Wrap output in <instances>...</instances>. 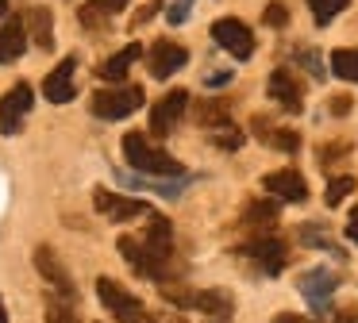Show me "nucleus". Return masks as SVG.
I'll return each mask as SVG.
<instances>
[{
	"label": "nucleus",
	"instance_id": "412c9836",
	"mask_svg": "<svg viewBox=\"0 0 358 323\" xmlns=\"http://www.w3.org/2000/svg\"><path fill=\"white\" fill-rule=\"evenodd\" d=\"M196 123H201V127H208V131L231 127V104H227L224 96L201 100V108H196Z\"/></svg>",
	"mask_w": 358,
	"mask_h": 323
},
{
	"label": "nucleus",
	"instance_id": "f704fd0d",
	"mask_svg": "<svg viewBox=\"0 0 358 323\" xmlns=\"http://www.w3.org/2000/svg\"><path fill=\"white\" fill-rule=\"evenodd\" d=\"M273 323H316V320H304V315H296V312H281Z\"/></svg>",
	"mask_w": 358,
	"mask_h": 323
},
{
	"label": "nucleus",
	"instance_id": "0eeeda50",
	"mask_svg": "<svg viewBox=\"0 0 358 323\" xmlns=\"http://www.w3.org/2000/svg\"><path fill=\"white\" fill-rule=\"evenodd\" d=\"M35 269H39L43 281H47L50 289L66 300V304H73V300H78V285H73L70 269L62 266V258L55 254V246H39V250H35Z\"/></svg>",
	"mask_w": 358,
	"mask_h": 323
},
{
	"label": "nucleus",
	"instance_id": "bb28decb",
	"mask_svg": "<svg viewBox=\"0 0 358 323\" xmlns=\"http://www.w3.org/2000/svg\"><path fill=\"white\" fill-rule=\"evenodd\" d=\"M355 189V177H335V181H327V192H324V200H327V208H335L347 192Z\"/></svg>",
	"mask_w": 358,
	"mask_h": 323
},
{
	"label": "nucleus",
	"instance_id": "aec40b11",
	"mask_svg": "<svg viewBox=\"0 0 358 323\" xmlns=\"http://www.w3.org/2000/svg\"><path fill=\"white\" fill-rule=\"evenodd\" d=\"M150 220V227H147V246L158 254V258L170 266L173 261V235H170V220L166 215H147Z\"/></svg>",
	"mask_w": 358,
	"mask_h": 323
},
{
	"label": "nucleus",
	"instance_id": "c85d7f7f",
	"mask_svg": "<svg viewBox=\"0 0 358 323\" xmlns=\"http://www.w3.org/2000/svg\"><path fill=\"white\" fill-rule=\"evenodd\" d=\"M47 323H78V315L70 312V304H62V300H50V308H47Z\"/></svg>",
	"mask_w": 358,
	"mask_h": 323
},
{
	"label": "nucleus",
	"instance_id": "5701e85b",
	"mask_svg": "<svg viewBox=\"0 0 358 323\" xmlns=\"http://www.w3.org/2000/svg\"><path fill=\"white\" fill-rule=\"evenodd\" d=\"M273 223H278V204H273V200H255V204H247V212H243V227L258 231V235H266Z\"/></svg>",
	"mask_w": 358,
	"mask_h": 323
},
{
	"label": "nucleus",
	"instance_id": "cd10ccee",
	"mask_svg": "<svg viewBox=\"0 0 358 323\" xmlns=\"http://www.w3.org/2000/svg\"><path fill=\"white\" fill-rule=\"evenodd\" d=\"M212 138H216L220 150H239V146H243V131H235V127H220V131H212Z\"/></svg>",
	"mask_w": 358,
	"mask_h": 323
},
{
	"label": "nucleus",
	"instance_id": "e433bc0d",
	"mask_svg": "<svg viewBox=\"0 0 358 323\" xmlns=\"http://www.w3.org/2000/svg\"><path fill=\"white\" fill-rule=\"evenodd\" d=\"M224 81H231V69H224V73H212V77H204V85H224Z\"/></svg>",
	"mask_w": 358,
	"mask_h": 323
},
{
	"label": "nucleus",
	"instance_id": "c756f323",
	"mask_svg": "<svg viewBox=\"0 0 358 323\" xmlns=\"http://www.w3.org/2000/svg\"><path fill=\"white\" fill-rule=\"evenodd\" d=\"M189 8H193V0H173V4L166 8V20H170V23H185L189 20Z\"/></svg>",
	"mask_w": 358,
	"mask_h": 323
},
{
	"label": "nucleus",
	"instance_id": "39448f33",
	"mask_svg": "<svg viewBox=\"0 0 358 323\" xmlns=\"http://www.w3.org/2000/svg\"><path fill=\"white\" fill-rule=\"evenodd\" d=\"M166 296L173 300L178 308H196V312L208 315V323H227L235 312V300L227 292L204 289V292H181V289H166Z\"/></svg>",
	"mask_w": 358,
	"mask_h": 323
},
{
	"label": "nucleus",
	"instance_id": "9b49d317",
	"mask_svg": "<svg viewBox=\"0 0 358 323\" xmlns=\"http://www.w3.org/2000/svg\"><path fill=\"white\" fill-rule=\"evenodd\" d=\"M185 108H189V92L185 89H173V92H166L162 100H158L155 108H150V131H155L158 138H166L173 127L181 123V115H185Z\"/></svg>",
	"mask_w": 358,
	"mask_h": 323
},
{
	"label": "nucleus",
	"instance_id": "4c0bfd02",
	"mask_svg": "<svg viewBox=\"0 0 358 323\" xmlns=\"http://www.w3.org/2000/svg\"><path fill=\"white\" fill-rule=\"evenodd\" d=\"M335 323H358V312H339V315H335Z\"/></svg>",
	"mask_w": 358,
	"mask_h": 323
},
{
	"label": "nucleus",
	"instance_id": "393cba45",
	"mask_svg": "<svg viewBox=\"0 0 358 323\" xmlns=\"http://www.w3.org/2000/svg\"><path fill=\"white\" fill-rule=\"evenodd\" d=\"M331 73L343 81H358V50H350V46L331 50Z\"/></svg>",
	"mask_w": 358,
	"mask_h": 323
},
{
	"label": "nucleus",
	"instance_id": "7c9ffc66",
	"mask_svg": "<svg viewBox=\"0 0 358 323\" xmlns=\"http://www.w3.org/2000/svg\"><path fill=\"white\" fill-rule=\"evenodd\" d=\"M266 23H270V27H285V23H289L285 4H270V8H266Z\"/></svg>",
	"mask_w": 358,
	"mask_h": 323
},
{
	"label": "nucleus",
	"instance_id": "ea45409f",
	"mask_svg": "<svg viewBox=\"0 0 358 323\" xmlns=\"http://www.w3.org/2000/svg\"><path fill=\"white\" fill-rule=\"evenodd\" d=\"M4 12H8V0H0V15H4Z\"/></svg>",
	"mask_w": 358,
	"mask_h": 323
},
{
	"label": "nucleus",
	"instance_id": "58836bf2",
	"mask_svg": "<svg viewBox=\"0 0 358 323\" xmlns=\"http://www.w3.org/2000/svg\"><path fill=\"white\" fill-rule=\"evenodd\" d=\"M0 323H8V312H4V300H0Z\"/></svg>",
	"mask_w": 358,
	"mask_h": 323
},
{
	"label": "nucleus",
	"instance_id": "7ed1b4c3",
	"mask_svg": "<svg viewBox=\"0 0 358 323\" xmlns=\"http://www.w3.org/2000/svg\"><path fill=\"white\" fill-rule=\"evenodd\" d=\"M139 108H143L139 85H112V89L93 92V115H101V120H127Z\"/></svg>",
	"mask_w": 358,
	"mask_h": 323
},
{
	"label": "nucleus",
	"instance_id": "2eb2a0df",
	"mask_svg": "<svg viewBox=\"0 0 358 323\" xmlns=\"http://www.w3.org/2000/svg\"><path fill=\"white\" fill-rule=\"evenodd\" d=\"M73 69H78V58H62L47 73V81H43V96H47L50 104H66V100H73Z\"/></svg>",
	"mask_w": 358,
	"mask_h": 323
},
{
	"label": "nucleus",
	"instance_id": "a878e982",
	"mask_svg": "<svg viewBox=\"0 0 358 323\" xmlns=\"http://www.w3.org/2000/svg\"><path fill=\"white\" fill-rule=\"evenodd\" d=\"M308 8H312V20H316L320 27H327V23L347 8V0H308Z\"/></svg>",
	"mask_w": 358,
	"mask_h": 323
},
{
	"label": "nucleus",
	"instance_id": "f257e3e1",
	"mask_svg": "<svg viewBox=\"0 0 358 323\" xmlns=\"http://www.w3.org/2000/svg\"><path fill=\"white\" fill-rule=\"evenodd\" d=\"M124 158L131 169H139V173H147V177H181L185 173L178 158L158 150V146L150 143L147 135H139V131H127L124 135Z\"/></svg>",
	"mask_w": 358,
	"mask_h": 323
},
{
	"label": "nucleus",
	"instance_id": "ddd939ff",
	"mask_svg": "<svg viewBox=\"0 0 358 323\" xmlns=\"http://www.w3.org/2000/svg\"><path fill=\"white\" fill-rule=\"evenodd\" d=\"M262 189L278 200H289V204H304L308 200V185L296 169H273V173L262 177Z\"/></svg>",
	"mask_w": 358,
	"mask_h": 323
},
{
	"label": "nucleus",
	"instance_id": "a211bd4d",
	"mask_svg": "<svg viewBox=\"0 0 358 323\" xmlns=\"http://www.w3.org/2000/svg\"><path fill=\"white\" fill-rule=\"evenodd\" d=\"M139 58H143V46H139V43H131V46H124V50L112 54V58L104 62V66H96V77H101V81H112V85H116V81H124L127 69H131Z\"/></svg>",
	"mask_w": 358,
	"mask_h": 323
},
{
	"label": "nucleus",
	"instance_id": "423d86ee",
	"mask_svg": "<svg viewBox=\"0 0 358 323\" xmlns=\"http://www.w3.org/2000/svg\"><path fill=\"white\" fill-rule=\"evenodd\" d=\"M212 38H216L220 50H227L239 62H247L250 54H255V35H250V27L243 20H235V15H224V20L212 23Z\"/></svg>",
	"mask_w": 358,
	"mask_h": 323
},
{
	"label": "nucleus",
	"instance_id": "2f4dec72",
	"mask_svg": "<svg viewBox=\"0 0 358 323\" xmlns=\"http://www.w3.org/2000/svg\"><path fill=\"white\" fill-rule=\"evenodd\" d=\"M162 4H166V0H150V4H147V8H143V12H139V15H135V27H143V23H147V20H150V15H155V12H158V8H162Z\"/></svg>",
	"mask_w": 358,
	"mask_h": 323
},
{
	"label": "nucleus",
	"instance_id": "b1692460",
	"mask_svg": "<svg viewBox=\"0 0 358 323\" xmlns=\"http://www.w3.org/2000/svg\"><path fill=\"white\" fill-rule=\"evenodd\" d=\"M127 4H131V0H89V4L81 8V23H89V27H101L108 15L124 12Z\"/></svg>",
	"mask_w": 358,
	"mask_h": 323
},
{
	"label": "nucleus",
	"instance_id": "dca6fc26",
	"mask_svg": "<svg viewBox=\"0 0 358 323\" xmlns=\"http://www.w3.org/2000/svg\"><path fill=\"white\" fill-rule=\"evenodd\" d=\"M24 50H27V23L20 15H12V20L0 23V66L16 62Z\"/></svg>",
	"mask_w": 358,
	"mask_h": 323
},
{
	"label": "nucleus",
	"instance_id": "20e7f679",
	"mask_svg": "<svg viewBox=\"0 0 358 323\" xmlns=\"http://www.w3.org/2000/svg\"><path fill=\"white\" fill-rule=\"evenodd\" d=\"M120 254H124V261L135 269L139 277H147V281H170V266H166L162 258H158L155 250L147 246V238H135V235H120Z\"/></svg>",
	"mask_w": 358,
	"mask_h": 323
},
{
	"label": "nucleus",
	"instance_id": "f3484780",
	"mask_svg": "<svg viewBox=\"0 0 358 323\" xmlns=\"http://www.w3.org/2000/svg\"><path fill=\"white\" fill-rule=\"evenodd\" d=\"M270 96L278 100V104L285 108V112H301V108H304V100H301V85H296V77L289 73L285 66L270 73Z\"/></svg>",
	"mask_w": 358,
	"mask_h": 323
},
{
	"label": "nucleus",
	"instance_id": "6ab92c4d",
	"mask_svg": "<svg viewBox=\"0 0 358 323\" xmlns=\"http://www.w3.org/2000/svg\"><path fill=\"white\" fill-rule=\"evenodd\" d=\"M250 127H255V138H262V143L278 146V150H285V154H296V150H301V135H296V131L273 127L270 120H255Z\"/></svg>",
	"mask_w": 358,
	"mask_h": 323
},
{
	"label": "nucleus",
	"instance_id": "72a5a7b5",
	"mask_svg": "<svg viewBox=\"0 0 358 323\" xmlns=\"http://www.w3.org/2000/svg\"><path fill=\"white\" fill-rule=\"evenodd\" d=\"M347 238H350V243H358V208L350 212V220H347Z\"/></svg>",
	"mask_w": 358,
	"mask_h": 323
},
{
	"label": "nucleus",
	"instance_id": "1a4fd4ad",
	"mask_svg": "<svg viewBox=\"0 0 358 323\" xmlns=\"http://www.w3.org/2000/svg\"><path fill=\"white\" fill-rule=\"evenodd\" d=\"M31 104H35L31 85H27V81L12 85V89L0 96V131H4V135H16V131L24 127V120H27V112H31Z\"/></svg>",
	"mask_w": 358,
	"mask_h": 323
},
{
	"label": "nucleus",
	"instance_id": "f8f14e48",
	"mask_svg": "<svg viewBox=\"0 0 358 323\" xmlns=\"http://www.w3.org/2000/svg\"><path fill=\"white\" fill-rule=\"evenodd\" d=\"M189 62V50L178 43H170V38H162V43L150 46L147 54V66H150V77H158V81H166V77H173L178 69H185Z\"/></svg>",
	"mask_w": 358,
	"mask_h": 323
},
{
	"label": "nucleus",
	"instance_id": "9d476101",
	"mask_svg": "<svg viewBox=\"0 0 358 323\" xmlns=\"http://www.w3.org/2000/svg\"><path fill=\"white\" fill-rule=\"evenodd\" d=\"M239 254L243 258H250L262 273H281L285 269V261H289V250H285V243H278V238H270V235H258L255 243H247V246H239Z\"/></svg>",
	"mask_w": 358,
	"mask_h": 323
},
{
	"label": "nucleus",
	"instance_id": "4be33fe9",
	"mask_svg": "<svg viewBox=\"0 0 358 323\" xmlns=\"http://www.w3.org/2000/svg\"><path fill=\"white\" fill-rule=\"evenodd\" d=\"M24 23H27V35H31L43 50H50V46H55V20H50L47 8H31V12L24 15Z\"/></svg>",
	"mask_w": 358,
	"mask_h": 323
},
{
	"label": "nucleus",
	"instance_id": "c9c22d12",
	"mask_svg": "<svg viewBox=\"0 0 358 323\" xmlns=\"http://www.w3.org/2000/svg\"><path fill=\"white\" fill-rule=\"evenodd\" d=\"M331 112H335V115H347V112H350V100H347V96H335V100H331Z\"/></svg>",
	"mask_w": 358,
	"mask_h": 323
},
{
	"label": "nucleus",
	"instance_id": "f03ea898",
	"mask_svg": "<svg viewBox=\"0 0 358 323\" xmlns=\"http://www.w3.org/2000/svg\"><path fill=\"white\" fill-rule=\"evenodd\" d=\"M96 296L104 300V308H108L120 323H155L147 315V308H143V300H135L131 292L120 281H112V277H96Z\"/></svg>",
	"mask_w": 358,
	"mask_h": 323
},
{
	"label": "nucleus",
	"instance_id": "473e14b6",
	"mask_svg": "<svg viewBox=\"0 0 358 323\" xmlns=\"http://www.w3.org/2000/svg\"><path fill=\"white\" fill-rule=\"evenodd\" d=\"M301 58L308 62V69H312V73H316V77H324V66H320V58H316V54H312V50H304Z\"/></svg>",
	"mask_w": 358,
	"mask_h": 323
},
{
	"label": "nucleus",
	"instance_id": "6e6552de",
	"mask_svg": "<svg viewBox=\"0 0 358 323\" xmlns=\"http://www.w3.org/2000/svg\"><path fill=\"white\" fill-rule=\"evenodd\" d=\"M93 204H96V212H101L104 220H112V223H127V220H139V215H155L147 200L120 196V192H112V189H96Z\"/></svg>",
	"mask_w": 358,
	"mask_h": 323
},
{
	"label": "nucleus",
	"instance_id": "4468645a",
	"mask_svg": "<svg viewBox=\"0 0 358 323\" xmlns=\"http://www.w3.org/2000/svg\"><path fill=\"white\" fill-rule=\"evenodd\" d=\"M296 285H301L304 300H308L316 312H327V300H331V292H335V285H339V281H335V273L327 266H320V269H308Z\"/></svg>",
	"mask_w": 358,
	"mask_h": 323
}]
</instances>
